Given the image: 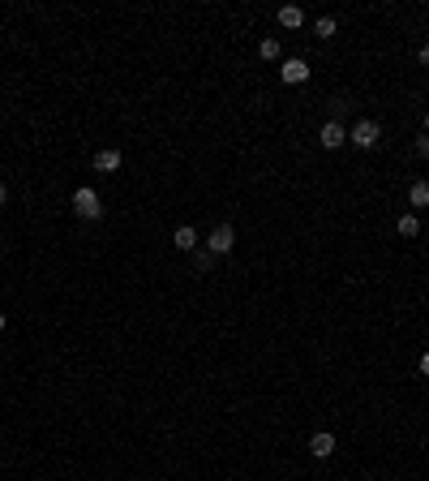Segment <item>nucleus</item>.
I'll use <instances>...</instances> for the list:
<instances>
[{
  "instance_id": "14",
  "label": "nucleus",
  "mask_w": 429,
  "mask_h": 481,
  "mask_svg": "<svg viewBox=\"0 0 429 481\" xmlns=\"http://www.w3.org/2000/svg\"><path fill=\"white\" fill-rule=\"evenodd\" d=\"M280 52H284L280 39H262V43H258V56H262V61H280Z\"/></svg>"
},
{
  "instance_id": "9",
  "label": "nucleus",
  "mask_w": 429,
  "mask_h": 481,
  "mask_svg": "<svg viewBox=\"0 0 429 481\" xmlns=\"http://www.w3.org/2000/svg\"><path fill=\"white\" fill-rule=\"evenodd\" d=\"M275 17H280V26H284V31H296V26H305V9H300V5H284V9L275 13Z\"/></svg>"
},
{
  "instance_id": "7",
  "label": "nucleus",
  "mask_w": 429,
  "mask_h": 481,
  "mask_svg": "<svg viewBox=\"0 0 429 481\" xmlns=\"http://www.w3.org/2000/svg\"><path fill=\"white\" fill-rule=\"evenodd\" d=\"M172 245L181 249V254H193V249H197V228L181 223V228H176V232H172Z\"/></svg>"
},
{
  "instance_id": "16",
  "label": "nucleus",
  "mask_w": 429,
  "mask_h": 481,
  "mask_svg": "<svg viewBox=\"0 0 429 481\" xmlns=\"http://www.w3.org/2000/svg\"><path fill=\"white\" fill-rule=\"evenodd\" d=\"M416 61H421V65H429V43H421V47H416Z\"/></svg>"
},
{
  "instance_id": "6",
  "label": "nucleus",
  "mask_w": 429,
  "mask_h": 481,
  "mask_svg": "<svg viewBox=\"0 0 429 481\" xmlns=\"http://www.w3.org/2000/svg\"><path fill=\"white\" fill-rule=\"evenodd\" d=\"M335 434H331V429H318V434L309 439V451H314V460H326V455H335Z\"/></svg>"
},
{
  "instance_id": "15",
  "label": "nucleus",
  "mask_w": 429,
  "mask_h": 481,
  "mask_svg": "<svg viewBox=\"0 0 429 481\" xmlns=\"http://www.w3.org/2000/svg\"><path fill=\"white\" fill-rule=\"evenodd\" d=\"M416 155H421V159H429V134H421V138H416Z\"/></svg>"
},
{
  "instance_id": "2",
  "label": "nucleus",
  "mask_w": 429,
  "mask_h": 481,
  "mask_svg": "<svg viewBox=\"0 0 429 481\" xmlns=\"http://www.w3.org/2000/svg\"><path fill=\"white\" fill-rule=\"evenodd\" d=\"M348 142L361 146V150H373L378 142H382V125H378V120H357V125L348 129Z\"/></svg>"
},
{
  "instance_id": "4",
  "label": "nucleus",
  "mask_w": 429,
  "mask_h": 481,
  "mask_svg": "<svg viewBox=\"0 0 429 481\" xmlns=\"http://www.w3.org/2000/svg\"><path fill=\"white\" fill-rule=\"evenodd\" d=\"M343 142H348V125L343 120H326L318 129V146H326V150H339Z\"/></svg>"
},
{
  "instance_id": "11",
  "label": "nucleus",
  "mask_w": 429,
  "mask_h": 481,
  "mask_svg": "<svg viewBox=\"0 0 429 481\" xmlns=\"http://www.w3.org/2000/svg\"><path fill=\"white\" fill-rule=\"evenodd\" d=\"M408 202L421 211V207H429V181H412V189H408Z\"/></svg>"
},
{
  "instance_id": "19",
  "label": "nucleus",
  "mask_w": 429,
  "mask_h": 481,
  "mask_svg": "<svg viewBox=\"0 0 429 481\" xmlns=\"http://www.w3.org/2000/svg\"><path fill=\"white\" fill-rule=\"evenodd\" d=\"M5 322H9V318H5V310H0V331H5Z\"/></svg>"
},
{
  "instance_id": "13",
  "label": "nucleus",
  "mask_w": 429,
  "mask_h": 481,
  "mask_svg": "<svg viewBox=\"0 0 429 481\" xmlns=\"http://www.w3.org/2000/svg\"><path fill=\"white\" fill-rule=\"evenodd\" d=\"M314 31H318V39H335L339 22H335V17H318V22H314Z\"/></svg>"
},
{
  "instance_id": "10",
  "label": "nucleus",
  "mask_w": 429,
  "mask_h": 481,
  "mask_svg": "<svg viewBox=\"0 0 429 481\" xmlns=\"http://www.w3.org/2000/svg\"><path fill=\"white\" fill-rule=\"evenodd\" d=\"M395 232H399L403 241H412V237H421V215H399V223H395Z\"/></svg>"
},
{
  "instance_id": "17",
  "label": "nucleus",
  "mask_w": 429,
  "mask_h": 481,
  "mask_svg": "<svg viewBox=\"0 0 429 481\" xmlns=\"http://www.w3.org/2000/svg\"><path fill=\"white\" fill-rule=\"evenodd\" d=\"M421 374H425V378H429V348H425V352H421Z\"/></svg>"
},
{
  "instance_id": "18",
  "label": "nucleus",
  "mask_w": 429,
  "mask_h": 481,
  "mask_svg": "<svg viewBox=\"0 0 429 481\" xmlns=\"http://www.w3.org/2000/svg\"><path fill=\"white\" fill-rule=\"evenodd\" d=\"M5 202H9V185H5V181H0V207H5Z\"/></svg>"
},
{
  "instance_id": "12",
  "label": "nucleus",
  "mask_w": 429,
  "mask_h": 481,
  "mask_svg": "<svg viewBox=\"0 0 429 481\" xmlns=\"http://www.w3.org/2000/svg\"><path fill=\"white\" fill-rule=\"evenodd\" d=\"M211 267H215V254H211V249H193V271H197V275H207Z\"/></svg>"
},
{
  "instance_id": "3",
  "label": "nucleus",
  "mask_w": 429,
  "mask_h": 481,
  "mask_svg": "<svg viewBox=\"0 0 429 481\" xmlns=\"http://www.w3.org/2000/svg\"><path fill=\"white\" fill-rule=\"evenodd\" d=\"M232 245H236V228H232V223H219V228H215V232L207 237V249H211V254H215V258H223V254H232Z\"/></svg>"
},
{
  "instance_id": "1",
  "label": "nucleus",
  "mask_w": 429,
  "mask_h": 481,
  "mask_svg": "<svg viewBox=\"0 0 429 481\" xmlns=\"http://www.w3.org/2000/svg\"><path fill=\"white\" fill-rule=\"evenodd\" d=\"M73 215L78 219H104V198H99L90 185H78L73 189Z\"/></svg>"
},
{
  "instance_id": "5",
  "label": "nucleus",
  "mask_w": 429,
  "mask_h": 481,
  "mask_svg": "<svg viewBox=\"0 0 429 481\" xmlns=\"http://www.w3.org/2000/svg\"><path fill=\"white\" fill-rule=\"evenodd\" d=\"M280 78H284V86H300V82H309V65L300 61V56H284Z\"/></svg>"
},
{
  "instance_id": "20",
  "label": "nucleus",
  "mask_w": 429,
  "mask_h": 481,
  "mask_svg": "<svg viewBox=\"0 0 429 481\" xmlns=\"http://www.w3.org/2000/svg\"><path fill=\"white\" fill-rule=\"evenodd\" d=\"M425 134H429V112H425Z\"/></svg>"
},
{
  "instance_id": "8",
  "label": "nucleus",
  "mask_w": 429,
  "mask_h": 481,
  "mask_svg": "<svg viewBox=\"0 0 429 481\" xmlns=\"http://www.w3.org/2000/svg\"><path fill=\"white\" fill-rule=\"evenodd\" d=\"M120 150L112 146V150H99V155H95V172H104V176H112V172H120Z\"/></svg>"
}]
</instances>
